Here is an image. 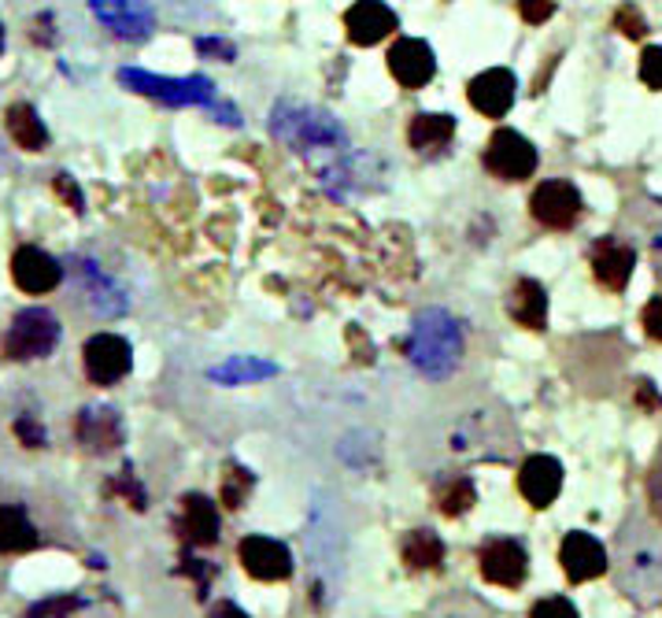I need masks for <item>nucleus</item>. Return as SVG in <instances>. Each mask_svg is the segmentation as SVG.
<instances>
[{
    "mask_svg": "<svg viewBox=\"0 0 662 618\" xmlns=\"http://www.w3.org/2000/svg\"><path fill=\"white\" fill-rule=\"evenodd\" d=\"M555 4H559V0H518V12H522L525 23L536 26V23H548Z\"/></svg>",
    "mask_w": 662,
    "mask_h": 618,
    "instance_id": "7c9ffc66",
    "label": "nucleus"
},
{
    "mask_svg": "<svg viewBox=\"0 0 662 618\" xmlns=\"http://www.w3.org/2000/svg\"><path fill=\"white\" fill-rule=\"evenodd\" d=\"M507 311H511V319L518 326L544 330V322H548V293H544V285L533 278L515 282L511 297H507Z\"/></svg>",
    "mask_w": 662,
    "mask_h": 618,
    "instance_id": "aec40b11",
    "label": "nucleus"
},
{
    "mask_svg": "<svg viewBox=\"0 0 662 618\" xmlns=\"http://www.w3.org/2000/svg\"><path fill=\"white\" fill-rule=\"evenodd\" d=\"M56 193H60L63 201L74 207V212H82V193H79V186H74L67 175H56Z\"/></svg>",
    "mask_w": 662,
    "mask_h": 618,
    "instance_id": "e433bc0d",
    "label": "nucleus"
},
{
    "mask_svg": "<svg viewBox=\"0 0 662 618\" xmlns=\"http://www.w3.org/2000/svg\"><path fill=\"white\" fill-rule=\"evenodd\" d=\"M248 492H252V474L245 467H229L226 482H223V503L226 508H241Z\"/></svg>",
    "mask_w": 662,
    "mask_h": 618,
    "instance_id": "a878e982",
    "label": "nucleus"
},
{
    "mask_svg": "<svg viewBox=\"0 0 662 618\" xmlns=\"http://www.w3.org/2000/svg\"><path fill=\"white\" fill-rule=\"evenodd\" d=\"M515 90H518L515 74L507 68H493V71H482L474 82H470L466 97H470V104H474L477 111H482V116L504 119L507 111H511V104H515Z\"/></svg>",
    "mask_w": 662,
    "mask_h": 618,
    "instance_id": "ddd939ff",
    "label": "nucleus"
},
{
    "mask_svg": "<svg viewBox=\"0 0 662 618\" xmlns=\"http://www.w3.org/2000/svg\"><path fill=\"white\" fill-rule=\"evenodd\" d=\"M530 212L536 223L548 226V230H570V226L581 218V193L570 182L555 178V182H544L533 189Z\"/></svg>",
    "mask_w": 662,
    "mask_h": 618,
    "instance_id": "423d86ee",
    "label": "nucleus"
},
{
    "mask_svg": "<svg viewBox=\"0 0 662 618\" xmlns=\"http://www.w3.org/2000/svg\"><path fill=\"white\" fill-rule=\"evenodd\" d=\"M56 345H60V322L45 308L19 311L4 334L8 359H45Z\"/></svg>",
    "mask_w": 662,
    "mask_h": 618,
    "instance_id": "7ed1b4c3",
    "label": "nucleus"
},
{
    "mask_svg": "<svg viewBox=\"0 0 662 618\" xmlns=\"http://www.w3.org/2000/svg\"><path fill=\"white\" fill-rule=\"evenodd\" d=\"M119 82L130 85L133 93H145V97H156L163 104H211L215 100V85L208 79H156L149 71H138V68H122L119 71Z\"/></svg>",
    "mask_w": 662,
    "mask_h": 618,
    "instance_id": "20e7f679",
    "label": "nucleus"
},
{
    "mask_svg": "<svg viewBox=\"0 0 662 618\" xmlns=\"http://www.w3.org/2000/svg\"><path fill=\"white\" fill-rule=\"evenodd\" d=\"M648 497H651L655 515L662 519V452L655 455V467H651V474H648Z\"/></svg>",
    "mask_w": 662,
    "mask_h": 618,
    "instance_id": "72a5a7b5",
    "label": "nucleus"
},
{
    "mask_svg": "<svg viewBox=\"0 0 662 618\" xmlns=\"http://www.w3.org/2000/svg\"><path fill=\"white\" fill-rule=\"evenodd\" d=\"M208 618H248V615H245L237 604L223 601V604H215V607H211V615H208Z\"/></svg>",
    "mask_w": 662,
    "mask_h": 618,
    "instance_id": "4c0bfd02",
    "label": "nucleus"
},
{
    "mask_svg": "<svg viewBox=\"0 0 662 618\" xmlns=\"http://www.w3.org/2000/svg\"><path fill=\"white\" fill-rule=\"evenodd\" d=\"M274 375L271 364H245V359H234L229 367H218L215 378H223V382H241V378H267Z\"/></svg>",
    "mask_w": 662,
    "mask_h": 618,
    "instance_id": "bb28decb",
    "label": "nucleus"
},
{
    "mask_svg": "<svg viewBox=\"0 0 662 618\" xmlns=\"http://www.w3.org/2000/svg\"><path fill=\"white\" fill-rule=\"evenodd\" d=\"M85 375L93 385H115L130 375V345L119 334H97L85 341Z\"/></svg>",
    "mask_w": 662,
    "mask_h": 618,
    "instance_id": "0eeeda50",
    "label": "nucleus"
},
{
    "mask_svg": "<svg viewBox=\"0 0 662 618\" xmlns=\"http://www.w3.org/2000/svg\"><path fill=\"white\" fill-rule=\"evenodd\" d=\"M237 556H241L245 574H252L256 582H285L293 574L289 548L274 537H245Z\"/></svg>",
    "mask_w": 662,
    "mask_h": 618,
    "instance_id": "1a4fd4ad",
    "label": "nucleus"
},
{
    "mask_svg": "<svg viewBox=\"0 0 662 618\" xmlns=\"http://www.w3.org/2000/svg\"><path fill=\"white\" fill-rule=\"evenodd\" d=\"M530 618H578V607L566 601V596H548V601L533 607Z\"/></svg>",
    "mask_w": 662,
    "mask_h": 618,
    "instance_id": "c85d7f7f",
    "label": "nucleus"
},
{
    "mask_svg": "<svg viewBox=\"0 0 662 618\" xmlns=\"http://www.w3.org/2000/svg\"><path fill=\"white\" fill-rule=\"evenodd\" d=\"M640 82L648 85V90H659L662 93V49L659 45H651L640 56Z\"/></svg>",
    "mask_w": 662,
    "mask_h": 618,
    "instance_id": "cd10ccee",
    "label": "nucleus"
},
{
    "mask_svg": "<svg viewBox=\"0 0 662 618\" xmlns=\"http://www.w3.org/2000/svg\"><path fill=\"white\" fill-rule=\"evenodd\" d=\"M181 537L189 540V545H215L218 540V508L211 503L208 497H200V492H189L186 500H181V522H178Z\"/></svg>",
    "mask_w": 662,
    "mask_h": 618,
    "instance_id": "a211bd4d",
    "label": "nucleus"
},
{
    "mask_svg": "<svg viewBox=\"0 0 662 618\" xmlns=\"http://www.w3.org/2000/svg\"><path fill=\"white\" fill-rule=\"evenodd\" d=\"M559 563L570 582H592V578H600L607 570V551L592 534H566Z\"/></svg>",
    "mask_w": 662,
    "mask_h": 618,
    "instance_id": "2eb2a0df",
    "label": "nucleus"
},
{
    "mask_svg": "<svg viewBox=\"0 0 662 618\" xmlns=\"http://www.w3.org/2000/svg\"><path fill=\"white\" fill-rule=\"evenodd\" d=\"M31 548H37V530L34 522L26 519V511L15 508V503L0 508V551H4V556H19V551H31Z\"/></svg>",
    "mask_w": 662,
    "mask_h": 618,
    "instance_id": "4be33fe9",
    "label": "nucleus"
},
{
    "mask_svg": "<svg viewBox=\"0 0 662 618\" xmlns=\"http://www.w3.org/2000/svg\"><path fill=\"white\" fill-rule=\"evenodd\" d=\"M15 433L23 437V444H31V449H42V444H45V430L34 423V418H19V423H15Z\"/></svg>",
    "mask_w": 662,
    "mask_h": 618,
    "instance_id": "f704fd0d",
    "label": "nucleus"
},
{
    "mask_svg": "<svg viewBox=\"0 0 662 618\" xmlns=\"http://www.w3.org/2000/svg\"><path fill=\"white\" fill-rule=\"evenodd\" d=\"M74 430H79V441L90 452H111L122 444V423L111 407H85Z\"/></svg>",
    "mask_w": 662,
    "mask_h": 618,
    "instance_id": "6ab92c4d",
    "label": "nucleus"
},
{
    "mask_svg": "<svg viewBox=\"0 0 662 618\" xmlns=\"http://www.w3.org/2000/svg\"><path fill=\"white\" fill-rule=\"evenodd\" d=\"M404 563L411 570H437L445 563V540L434 530H411L404 537Z\"/></svg>",
    "mask_w": 662,
    "mask_h": 618,
    "instance_id": "b1692460",
    "label": "nucleus"
},
{
    "mask_svg": "<svg viewBox=\"0 0 662 618\" xmlns=\"http://www.w3.org/2000/svg\"><path fill=\"white\" fill-rule=\"evenodd\" d=\"M637 268V255H633L629 245H618V241H600L592 249V274L603 289L611 293H622L629 285V274Z\"/></svg>",
    "mask_w": 662,
    "mask_h": 618,
    "instance_id": "f3484780",
    "label": "nucleus"
},
{
    "mask_svg": "<svg viewBox=\"0 0 662 618\" xmlns=\"http://www.w3.org/2000/svg\"><path fill=\"white\" fill-rule=\"evenodd\" d=\"M90 8L122 41H141V37H149L152 26H156L149 0H90Z\"/></svg>",
    "mask_w": 662,
    "mask_h": 618,
    "instance_id": "6e6552de",
    "label": "nucleus"
},
{
    "mask_svg": "<svg viewBox=\"0 0 662 618\" xmlns=\"http://www.w3.org/2000/svg\"><path fill=\"white\" fill-rule=\"evenodd\" d=\"M614 26H618L626 37H645V19H640L637 8H618V15H614Z\"/></svg>",
    "mask_w": 662,
    "mask_h": 618,
    "instance_id": "2f4dec72",
    "label": "nucleus"
},
{
    "mask_svg": "<svg viewBox=\"0 0 662 618\" xmlns=\"http://www.w3.org/2000/svg\"><path fill=\"white\" fill-rule=\"evenodd\" d=\"M640 322H645V334L651 341H662V297L648 300V308H645V316H640Z\"/></svg>",
    "mask_w": 662,
    "mask_h": 618,
    "instance_id": "473e14b6",
    "label": "nucleus"
},
{
    "mask_svg": "<svg viewBox=\"0 0 662 618\" xmlns=\"http://www.w3.org/2000/svg\"><path fill=\"white\" fill-rule=\"evenodd\" d=\"M477 563H482V578L500 589H518L525 582V570H530V556H525V548L518 545V540H488L482 548V556H477Z\"/></svg>",
    "mask_w": 662,
    "mask_h": 618,
    "instance_id": "9d476101",
    "label": "nucleus"
},
{
    "mask_svg": "<svg viewBox=\"0 0 662 618\" xmlns=\"http://www.w3.org/2000/svg\"><path fill=\"white\" fill-rule=\"evenodd\" d=\"M271 130L274 138H282L285 145H293L304 156H315V152H330L338 156L344 148V130L338 127V119L326 116L319 108H304V104L282 100L271 111Z\"/></svg>",
    "mask_w": 662,
    "mask_h": 618,
    "instance_id": "f257e3e1",
    "label": "nucleus"
},
{
    "mask_svg": "<svg viewBox=\"0 0 662 618\" xmlns=\"http://www.w3.org/2000/svg\"><path fill=\"white\" fill-rule=\"evenodd\" d=\"M452 138H456V119L452 116L422 111V116L411 119L407 141H411V148L422 152V156H437V152H445Z\"/></svg>",
    "mask_w": 662,
    "mask_h": 618,
    "instance_id": "412c9836",
    "label": "nucleus"
},
{
    "mask_svg": "<svg viewBox=\"0 0 662 618\" xmlns=\"http://www.w3.org/2000/svg\"><path fill=\"white\" fill-rule=\"evenodd\" d=\"M459 352H463V334H459L452 316H445V311H422L407 337L411 364L429 378H445L456 370Z\"/></svg>",
    "mask_w": 662,
    "mask_h": 618,
    "instance_id": "f03ea898",
    "label": "nucleus"
},
{
    "mask_svg": "<svg viewBox=\"0 0 662 618\" xmlns=\"http://www.w3.org/2000/svg\"><path fill=\"white\" fill-rule=\"evenodd\" d=\"M563 489V467L552 455H530L518 471V492L533 503V508H548Z\"/></svg>",
    "mask_w": 662,
    "mask_h": 618,
    "instance_id": "4468645a",
    "label": "nucleus"
},
{
    "mask_svg": "<svg viewBox=\"0 0 662 618\" xmlns=\"http://www.w3.org/2000/svg\"><path fill=\"white\" fill-rule=\"evenodd\" d=\"M474 500H477V492H474V482L470 478H452V482H445L437 489V503H440V511L445 515H466L470 508H474Z\"/></svg>",
    "mask_w": 662,
    "mask_h": 618,
    "instance_id": "393cba45",
    "label": "nucleus"
},
{
    "mask_svg": "<svg viewBox=\"0 0 662 618\" xmlns=\"http://www.w3.org/2000/svg\"><path fill=\"white\" fill-rule=\"evenodd\" d=\"M389 71L404 90H422L437 74L434 49L426 41H418V37H400L389 49Z\"/></svg>",
    "mask_w": 662,
    "mask_h": 618,
    "instance_id": "9b49d317",
    "label": "nucleus"
},
{
    "mask_svg": "<svg viewBox=\"0 0 662 618\" xmlns=\"http://www.w3.org/2000/svg\"><path fill=\"white\" fill-rule=\"evenodd\" d=\"M197 49L204 52V56H223L226 63L234 60V52H237L234 45L223 41V37H200V41H197Z\"/></svg>",
    "mask_w": 662,
    "mask_h": 618,
    "instance_id": "c9c22d12",
    "label": "nucleus"
},
{
    "mask_svg": "<svg viewBox=\"0 0 662 618\" xmlns=\"http://www.w3.org/2000/svg\"><path fill=\"white\" fill-rule=\"evenodd\" d=\"M0 49H4V26H0Z\"/></svg>",
    "mask_w": 662,
    "mask_h": 618,
    "instance_id": "58836bf2",
    "label": "nucleus"
},
{
    "mask_svg": "<svg viewBox=\"0 0 662 618\" xmlns=\"http://www.w3.org/2000/svg\"><path fill=\"white\" fill-rule=\"evenodd\" d=\"M12 278H15V285L23 293H34V297H37V293H49V289L60 285L63 268L52 260L49 252L26 245V249H19L15 260H12Z\"/></svg>",
    "mask_w": 662,
    "mask_h": 618,
    "instance_id": "dca6fc26",
    "label": "nucleus"
},
{
    "mask_svg": "<svg viewBox=\"0 0 662 618\" xmlns=\"http://www.w3.org/2000/svg\"><path fill=\"white\" fill-rule=\"evenodd\" d=\"M485 167L504 182H522L536 170V148L518 130H496L485 148Z\"/></svg>",
    "mask_w": 662,
    "mask_h": 618,
    "instance_id": "39448f33",
    "label": "nucleus"
},
{
    "mask_svg": "<svg viewBox=\"0 0 662 618\" xmlns=\"http://www.w3.org/2000/svg\"><path fill=\"white\" fill-rule=\"evenodd\" d=\"M344 31L356 45H378L381 37L397 31V12L386 0H356V4L344 12Z\"/></svg>",
    "mask_w": 662,
    "mask_h": 618,
    "instance_id": "f8f14e48",
    "label": "nucleus"
},
{
    "mask_svg": "<svg viewBox=\"0 0 662 618\" xmlns=\"http://www.w3.org/2000/svg\"><path fill=\"white\" fill-rule=\"evenodd\" d=\"M79 607V601H71V596H60V601H45V604H37V607H31L23 618H67Z\"/></svg>",
    "mask_w": 662,
    "mask_h": 618,
    "instance_id": "c756f323",
    "label": "nucleus"
},
{
    "mask_svg": "<svg viewBox=\"0 0 662 618\" xmlns=\"http://www.w3.org/2000/svg\"><path fill=\"white\" fill-rule=\"evenodd\" d=\"M8 134L26 152H42L49 145V130H45L42 116H37L31 104H12V108H8Z\"/></svg>",
    "mask_w": 662,
    "mask_h": 618,
    "instance_id": "5701e85b",
    "label": "nucleus"
}]
</instances>
